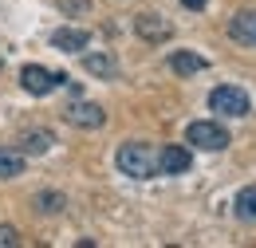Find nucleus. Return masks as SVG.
I'll return each mask as SVG.
<instances>
[{
	"instance_id": "obj_13",
	"label": "nucleus",
	"mask_w": 256,
	"mask_h": 248,
	"mask_svg": "<svg viewBox=\"0 0 256 248\" xmlns=\"http://www.w3.org/2000/svg\"><path fill=\"white\" fill-rule=\"evenodd\" d=\"M232 213H236V220H244V224H256V186H244L236 193Z\"/></svg>"
},
{
	"instance_id": "obj_1",
	"label": "nucleus",
	"mask_w": 256,
	"mask_h": 248,
	"mask_svg": "<svg viewBox=\"0 0 256 248\" xmlns=\"http://www.w3.org/2000/svg\"><path fill=\"white\" fill-rule=\"evenodd\" d=\"M114 166H118V174H126V178H154L158 174V150L150 146V142H122L118 146V154H114Z\"/></svg>"
},
{
	"instance_id": "obj_6",
	"label": "nucleus",
	"mask_w": 256,
	"mask_h": 248,
	"mask_svg": "<svg viewBox=\"0 0 256 248\" xmlns=\"http://www.w3.org/2000/svg\"><path fill=\"white\" fill-rule=\"evenodd\" d=\"M64 118L75 126V130H98V126L106 122V110H102L98 102H71L64 110Z\"/></svg>"
},
{
	"instance_id": "obj_10",
	"label": "nucleus",
	"mask_w": 256,
	"mask_h": 248,
	"mask_svg": "<svg viewBox=\"0 0 256 248\" xmlns=\"http://www.w3.org/2000/svg\"><path fill=\"white\" fill-rule=\"evenodd\" d=\"M83 71L95 75V79H114L118 75V60L110 52H87L83 56Z\"/></svg>"
},
{
	"instance_id": "obj_17",
	"label": "nucleus",
	"mask_w": 256,
	"mask_h": 248,
	"mask_svg": "<svg viewBox=\"0 0 256 248\" xmlns=\"http://www.w3.org/2000/svg\"><path fill=\"white\" fill-rule=\"evenodd\" d=\"M60 8H64V12H87L91 0H60Z\"/></svg>"
},
{
	"instance_id": "obj_8",
	"label": "nucleus",
	"mask_w": 256,
	"mask_h": 248,
	"mask_svg": "<svg viewBox=\"0 0 256 248\" xmlns=\"http://www.w3.org/2000/svg\"><path fill=\"white\" fill-rule=\"evenodd\" d=\"M228 36L240 44V48H256V8H244L228 20Z\"/></svg>"
},
{
	"instance_id": "obj_11",
	"label": "nucleus",
	"mask_w": 256,
	"mask_h": 248,
	"mask_svg": "<svg viewBox=\"0 0 256 248\" xmlns=\"http://www.w3.org/2000/svg\"><path fill=\"white\" fill-rule=\"evenodd\" d=\"M170 67H174L178 75H201V71L209 67V60L197 56V52H174V56H170Z\"/></svg>"
},
{
	"instance_id": "obj_18",
	"label": "nucleus",
	"mask_w": 256,
	"mask_h": 248,
	"mask_svg": "<svg viewBox=\"0 0 256 248\" xmlns=\"http://www.w3.org/2000/svg\"><path fill=\"white\" fill-rule=\"evenodd\" d=\"M182 4H186V8H190V12H201V8H205V4H209V0H182Z\"/></svg>"
},
{
	"instance_id": "obj_2",
	"label": "nucleus",
	"mask_w": 256,
	"mask_h": 248,
	"mask_svg": "<svg viewBox=\"0 0 256 248\" xmlns=\"http://www.w3.org/2000/svg\"><path fill=\"white\" fill-rule=\"evenodd\" d=\"M209 110H217L221 118H244V114L252 110V102H248V94L240 91V87L221 83V87L209 91Z\"/></svg>"
},
{
	"instance_id": "obj_7",
	"label": "nucleus",
	"mask_w": 256,
	"mask_h": 248,
	"mask_svg": "<svg viewBox=\"0 0 256 248\" xmlns=\"http://www.w3.org/2000/svg\"><path fill=\"white\" fill-rule=\"evenodd\" d=\"M190 166H193V154L186 146H166V150H158V174L178 178V174H190Z\"/></svg>"
},
{
	"instance_id": "obj_4",
	"label": "nucleus",
	"mask_w": 256,
	"mask_h": 248,
	"mask_svg": "<svg viewBox=\"0 0 256 248\" xmlns=\"http://www.w3.org/2000/svg\"><path fill=\"white\" fill-rule=\"evenodd\" d=\"M20 87L28 94H52L60 87H67V75L64 71H48L40 63H28V67H20Z\"/></svg>"
},
{
	"instance_id": "obj_5",
	"label": "nucleus",
	"mask_w": 256,
	"mask_h": 248,
	"mask_svg": "<svg viewBox=\"0 0 256 248\" xmlns=\"http://www.w3.org/2000/svg\"><path fill=\"white\" fill-rule=\"evenodd\" d=\"M134 32H138V40H146V44L174 40V24H170V16H162V12H138V16H134Z\"/></svg>"
},
{
	"instance_id": "obj_3",
	"label": "nucleus",
	"mask_w": 256,
	"mask_h": 248,
	"mask_svg": "<svg viewBox=\"0 0 256 248\" xmlns=\"http://www.w3.org/2000/svg\"><path fill=\"white\" fill-rule=\"evenodd\" d=\"M186 142H190V146H197V150L217 154V150H224L232 138H228V130H224L221 122H213V118H197V122L186 126Z\"/></svg>"
},
{
	"instance_id": "obj_9",
	"label": "nucleus",
	"mask_w": 256,
	"mask_h": 248,
	"mask_svg": "<svg viewBox=\"0 0 256 248\" xmlns=\"http://www.w3.org/2000/svg\"><path fill=\"white\" fill-rule=\"evenodd\" d=\"M91 44V32L87 28H56L52 32V48L56 52H83Z\"/></svg>"
},
{
	"instance_id": "obj_14",
	"label": "nucleus",
	"mask_w": 256,
	"mask_h": 248,
	"mask_svg": "<svg viewBox=\"0 0 256 248\" xmlns=\"http://www.w3.org/2000/svg\"><path fill=\"white\" fill-rule=\"evenodd\" d=\"M20 174H24V150L0 146V178H20Z\"/></svg>"
},
{
	"instance_id": "obj_16",
	"label": "nucleus",
	"mask_w": 256,
	"mask_h": 248,
	"mask_svg": "<svg viewBox=\"0 0 256 248\" xmlns=\"http://www.w3.org/2000/svg\"><path fill=\"white\" fill-rule=\"evenodd\" d=\"M0 248H20V232H16V224H0Z\"/></svg>"
},
{
	"instance_id": "obj_12",
	"label": "nucleus",
	"mask_w": 256,
	"mask_h": 248,
	"mask_svg": "<svg viewBox=\"0 0 256 248\" xmlns=\"http://www.w3.org/2000/svg\"><path fill=\"white\" fill-rule=\"evenodd\" d=\"M16 146H20L24 154H48V150L56 146V134H52V130H28Z\"/></svg>"
},
{
	"instance_id": "obj_15",
	"label": "nucleus",
	"mask_w": 256,
	"mask_h": 248,
	"mask_svg": "<svg viewBox=\"0 0 256 248\" xmlns=\"http://www.w3.org/2000/svg\"><path fill=\"white\" fill-rule=\"evenodd\" d=\"M64 205H67V197H64V193H56V189H52V193H36V197H32V209L40 213V217H44V213L56 217V213H64Z\"/></svg>"
}]
</instances>
